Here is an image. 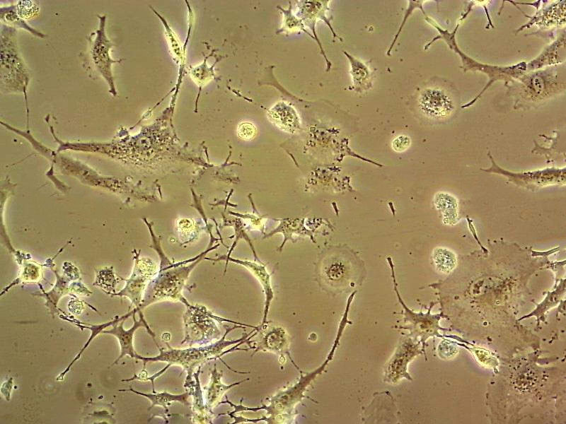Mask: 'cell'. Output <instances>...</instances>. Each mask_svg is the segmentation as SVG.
I'll return each mask as SVG.
<instances>
[{"mask_svg":"<svg viewBox=\"0 0 566 424\" xmlns=\"http://www.w3.org/2000/svg\"><path fill=\"white\" fill-rule=\"evenodd\" d=\"M226 331L222 337L209 345L200 346L198 347L189 346L185 348H173L166 341V349L158 347L159 354L154 357H144L139 355L137 360H142L144 363V370L148 362H164L167 365L156 374L147 377L146 380H150L152 387H154V380L164 373L171 365H178L186 372L187 377L183 384L186 391H190L193 388L195 382L194 378L195 370L196 367L202 366L204 363L211 360L220 359L226 353L235 351H245L248 348H238L243 343H247L253 336V334L255 329L249 334H244L241 338L236 340H226V336L231 331L237 328H245L241 325L234 324L233 327L228 328L224 325ZM222 361V360H221ZM223 362V361H222Z\"/></svg>","mask_w":566,"mask_h":424,"instance_id":"obj_1","label":"cell"},{"mask_svg":"<svg viewBox=\"0 0 566 424\" xmlns=\"http://www.w3.org/2000/svg\"><path fill=\"white\" fill-rule=\"evenodd\" d=\"M354 295L355 292L352 293L347 299L345 312L339 324L336 337L330 351L328 354L323 363L311 372L305 375L301 374L296 384L284 390L279 391L275 395L267 399V404H262V406L259 407L249 408L250 411L257 412L262 410L265 411L266 413L265 416L262 417V420L265 421L267 423H291L290 421L294 420L293 416L294 414L293 411L296 405L304 397V393L312 381L317 375L321 374L325 370L328 363L333 360L345 328L348 324H352V322L347 319V317Z\"/></svg>","mask_w":566,"mask_h":424,"instance_id":"obj_2","label":"cell"},{"mask_svg":"<svg viewBox=\"0 0 566 424\" xmlns=\"http://www.w3.org/2000/svg\"><path fill=\"white\" fill-rule=\"evenodd\" d=\"M30 79L28 66L19 52L16 29L8 25H1V65L0 86L2 93H23L25 100L27 120L29 110L27 101V89Z\"/></svg>","mask_w":566,"mask_h":424,"instance_id":"obj_3","label":"cell"},{"mask_svg":"<svg viewBox=\"0 0 566 424\" xmlns=\"http://www.w3.org/2000/svg\"><path fill=\"white\" fill-rule=\"evenodd\" d=\"M186 307L183 316L185 337L180 343L181 345L205 346L219 340L224 335L219 326L224 322L256 328V326L237 322L214 314L204 305L190 304Z\"/></svg>","mask_w":566,"mask_h":424,"instance_id":"obj_4","label":"cell"},{"mask_svg":"<svg viewBox=\"0 0 566 424\" xmlns=\"http://www.w3.org/2000/svg\"><path fill=\"white\" fill-rule=\"evenodd\" d=\"M195 264L187 266L168 267L161 269L158 276L149 283L138 311L156 302L179 301L186 307L189 302L182 292L185 283ZM137 311V312H138Z\"/></svg>","mask_w":566,"mask_h":424,"instance_id":"obj_5","label":"cell"},{"mask_svg":"<svg viewBox=\"0 0 566 424\" xmlns=\"http://www.w3.org/2000/svg\"><path fill=\"white\" fill-rule=\"evenodd\" d=\"M392 271V277L394 284V290L397 294V298L399 303L403 307V322L405 326H401L402 329L408 330L410 334L408 336L414 339L419 341L422 345V348L424 352V346L427 340L430 337H449L454 339L458 340L460 342L464 343L465 340L460 337L455 336L442 335L439 331H446V329H444L439 326V321L441 318H447L443 313L431 314L430 311L435 303H432L427 312H415L410 310L404 302L397 288V283L395 278L393 266L390 262Z\"/></svg>","mask_w":566,"mask_h":424,"instance_id":"obj_6","label":"cell"},{"mask_svg":"<svg viewBox=\"0 0 566 424\" xmlns=\"http://www.w3.org/2000/svg\"><path fill=\"white\" fill-rule=\"evenodd\" d=\"M99 20L98 28L91 33L88 37L89 44V56L91 61L96 71L104 78L109 86L108 92L111 95H117L115 84L114 76L112 71V64L120 63L122 59L115 60L110 54V49L114 46L109 40L105 32V23L107 16L97 15Z\"/></svg>","mask_w":566,"mask_h":424,"instance_id":"obj_7","label":"cell"},{"mask_svg":"<svg viewBox=\"0 0 566 424\" xmlns=\"http://www.w3.org/2000/svg\"><path fill=\"white\" fill-rule=\"evenodd\" d=\"M253 349L252 356L258 351L270 352L279 355H287L299 369L289 352V340L287 331L282 326L266 322L256 326L253 336L246 343Z\"/></svg>","mask_w":566,"mask_h":424,"instance_id":"obj_8","label":"cell"},{"mask_svg":"<svg viewBox=\"0 0 566 424\" xmlns=\"http://www.w3.org/2000/svg\"><path fill=\"white\" fill-rule=\"evenodd\" d=\"M420 345L419 341L408 335L400 338L394 353L384 368L385 382L395 384L402 379L412 380L408 372V366L416 356L424 353Z\"/></svg>","mask_w":566,"mask_h":424,"instance_id":"obj_9","label":"cell"},{"mask_svg":"<svg viewBox=\"0 0 566 424\" xmlns=\"http://www.w3.org/2000/svg\"><path fill=\"white\" fill-rule=\"evenodd\" d=\"M134 259V266L131 276L127 279L121 278L126 282L125 286L119 293H112L110 296L128 298L138 311L145 290L156 273V266L149 259H139L138 254L135 255Z\"/></svg>","mask_w":566,"mask_h":424,"instance_id":"obj_10","label":"cell"},{"mask_svg":"<svg viewBox=\"0 0 566 424\" xmlns=\"http://www.w3.org/2000/svg\"><path fill=\"white\" fill-rule=\"evenodd\" d=\"M418 106L424 116L434 119L447 118L455 107L450 95L439 88L424 89L419 95Z\"/></svg>","mask_w":566,"mask_h":424,"instance_id":"obj_11","label":"cell"},{"mask_svg":"<svg viewBox=\"0 0 566 424\" xmlns=\"http://www.w3.org/2000/svg\"><path fill=\"white\" fill-rule=\"evenodd\" d=\"M134 311L132 314L134 324L129 329H124L123 324L125 320L127 318L123 319L122 320L115 323L112 325V327L108 330H103L102 334H108L113 335L118 341L120 346V354L117 357V358L112 363V365H115L118 361H120L123 357L128 355L129 357L134 359H137L139 354L135 351L133 346V338L134 334L136 330L139 327H145L148 331L149 334L154 338L155 343H156L157 346L158 344L155 341V334L149 328L148 324L145 321L144 316L142 313V311H138L139 314V319L136 320L135 319V314L137 312L136 308H134Z\"/></svg>","mask_w":566,"mask_h":424,"instance_id":"obj_12","label":"cell"},{"mask_svg":"<svg viewBox=\"0 0 566 424\" xmlns=\"http://www.w3.org/2000/svg\"><path fill=\"white\" fill-rule=\"evenodd\" d=\"M299 16L302 20L304 25L309 28L311 31L313 33V37L320 49V53L323 56L326 63V71H329L331 69L332 64L328 60L326 54L323 49L322 45L316 32V19L319 18L323 20L333 34V37H338L341 41L342 40L336 35L333 27L330 24V19L326 17V11L328 10L329 1H300Z\"/></svg>","mask_w":566,"mask_h":424,"instance_id":"obj_13","label":"cell"},{"mask_svg":"<svg viewBox=\"0 0 566 424\" xmlns=\"http://www.w3.org/2000/svg\"><path fill=\"white\" fill-rule=\"evenodd\" d=\"M270 120L280 129L294 133L300 129V119L296 110L289 104L279 102L268 112Z\"/></svg>","mask_w":566,"mask_h":424,"instance_id":"obj_14","label":"cell"},{"mask_svg":"<svg viewBox=\"0 0 566 424\" xmlns=\"http://www.w3.org/2000/svg\"><path fill=\"white\" fill-rule=\"evenodd\" d=\"M223 372H219L216 365H214V368L210 372L209 383L207 387H204L205 390V395L204 396V403L207 407L211 411H212L214 407L221 404L223 396L226 394V392L228 390L243 383V382L249 380L248 378L242 381L226 385L221 382Z\"/></svg>","mask_w":566,"mask_h":424,"instance_id":"obj_15","label":"cell"},{"mask_svg":"<svg viewBox=\"0 0 566 424\" xmlns=\"http://www.w3.org/2000/svg\"><path fill=\"white\" fill-rule=\"evenodd\" d=\"M201 367L202 366H200L197 371L195 372L193 376L195 382L193 385V388L188 391L193 399L192 404V421L194 423H212L213 419L217 415L209 410L205 405L199 379Z\"/></svg>","mask_w":566,"mask_h":424,"instance_id":"obj_16","label":"cell"},{"mask_svg":"<svg viewBox=\"0 0 566 424\" xmlns=\"http://www.w3.org/2000/svg\"><path fill=\"white\" fill-rule=\"evenodd\" d=\"M119 391H131L146 397L151 401V406L148 410H150L151 408L157 406L163 407L166 413H167L168 411V406H170L173 402H180L185 406L190 404L188 399L191 394L188 391L180 394H171L167 391H153L152 393H144L138 391L131 387H129L128 389H120Z\"/></svg>","mask_w":566,"mask_h":424,"instance_id":"obj_17","label":"cell"},{"mask_svg":"<svg viewBox=\"0 0 566 424\" xmlns=\"http://www.w3.org/2000/svg\"><path fill=\"white\" fill-rule=\"evenodd\" d=\"M134 311V309H133L132 311L128 312L127 314H125V315H124L122 317H120L116 316L112 320H111V321H110L108 322H105V323L100 324H97V325H95V324H91V325L90 324L89 326H85L84 324H83V323H81V322H79L77 320L75 321V320H74V319L64 317H63L62 315H59V317L62 319H64L65 320H67V321L74 324L76 326L80 327L81 329H90L91 331V334L89 338L87 340L86 343L84 344V346L82 347V348L80 350L79 353L76 355V357L73 359V360L71 362V363L68 365V367L62 372H61L59 375L58 377L57 378V380L62 381L64 379L65 375L69 371V370L71 369L72 365L76 363V361H77L80 358V357L83 354L84 350L88 346L89 343L93 341V339L98 334H99L100 333H102V331L105 328H107L108 326H112L113 324H115V323L122 320L123 319L129 317L131 314H133Z\"/></svg>","mask_w":566,"mask_h":424,"instance_id":"obj_18","label":"cell"},{"mask_svg":"<svg viewBox=\"0 0 566 424\" xmlns=\"http://www.w3.org/2000/svg\"><path fill=\"white\" fill-rule=\"evenodd\" d=\"M343 53L350 63V74L354 90L357 93H362L371 88V73L368 66L346 51H343Z\"/></svg>","mask_w":566,"mask_h":424,"instance_id":"obj_19","label":"cell"},{"mask_svg":"<svg viewBox=\"0 0 566 424\" xmlns=\"http://www.w3.org/2000/svg\"><path fill=\"white\" fill-rule=\"evenodd\" d=\"M238 264H241L247 267L258 279L260 282L263 291L265 293V307L263 317L261 324H264L267 321V315L271 305V302L274 298L273 290L270 283V275L267 272L265 268L262 264H258L253 262H246L241 261H236Z\"/></svg>","mask_w":566,"mask_h":424,"instance_id":"obj_20","label":"cell"},{"mask_svg":"<svg viewBox=\"0 0 566 424\" xmlns=\"http://www.w3.org/2000/svg\"><path fill=\"white\" fill-rule=\"evenodd\" d=\"M0 18L1 24L16 29H23L37 37L45 38L46 37L45 34L31 27L18 16L16 9V4L1 6L0 8Z\"/></svg>","mask_w":566,"mask_h":424,"instance_id":"obj_21","label":"cell"},{"mask_svg":"<svg viewBox=\"0 0 566 424\" xmlns=\"http://www.w3.org/2000/svg\"><path fill=\"white\" fill-rule=\"evenodd\" d=\"M55 275L57 276V280L54 287L50 292H43L42 295H40L46 298V306L50 310L52 314H54L56 312L57 314H59L57 312L59 310L57 308L59 300L64 294L68 293L69 289L74 290V285H71L67 288L66 287V285L69 283V281L65 279L64 277L59 276L56 272Z\"/></svg>","mask_w":566,"mask_h":424,"instance_id":"obj_22","label":"cell"},{"mask_svg":"<svg viewBox=\"0 0 566 424\" xmlns=\"http://www.w3.org/2000/svg\"><path fill=\"white\" fill-rule=\"evenodd\" d=\"M432 259L436 269L441 273H451L456 266L455 254L444 247L436 248L432 254Z\"/></svg>","mask_w":566,"mask_h":424,"instance_id":"obj_23","label":"cell"},{"mask_svg":"<svg viewBox=\"0 0 566 424\" xmlns=\"http://www.w3.org/2000/svg\"><path fill=\"white\" fill-rule=\"evenodd\" d=\"M557 291L558 292H553L548 294L544 300L536 305V307L534 310H533L529 314L523 316L518 319V321L534 316L537 319V326L539 325L541 321H544L545 312L559 303L558 302L561 299L562 294L561 290H558Z\"/></svg>","mask_w":566,"mask_h":424,"instance_id":"obj_24","label":"cell"},{"mask_svg":"<svg viewBox=\"0 0 566 424\" xmlns=\"http://www.w3.org/2000/svg\"><path fill=\"white\" fill-rule=\"evenodd\" d=\"M280 9L284 12V27L281 29V32L284 30L290 32L301 30L315 40L314 37L306 30L302 20L292 14L291 2L288 10H284L282 8H280Z\"/></svg>","mask_w":566,"mask_h":424,"instance_id":"obj_25","label":"cell"},{"mask_svg":"<svg viewBox=\"0 0 566 424\" xmlns=\"http://www.w3.org/2000/svg\"><path fill=\"white\" fill-rule=\"evenodd\" d=\"M16 9L18 16L26 21L39 14L40 6L35 1H18Z\"/></svg>","mask_w":566,"mask_h":424,"instance_id":"obj_26","label":"cell"},{"mask_svg":"<svg viewBox=\"0 0 566 424\" xmlns=\"http://www.w3.org/2000/svg\"><path fill=\"white\" fill-rule=\"evenodd\" d=\"M424 2V1H409L408 8H407V10L405 11L403 20V21H402L400 27H399V29L398 30L397 33L394 36V38H393L391 45L389 46V48H388V51L386 52L387 55H388V56L391 55V52L392 51V49H393L394 45L395 44V42L397 41L398 37V36H399V35H400V33L404 25H405L407 19L411 15L412 11L416 8H420L421 11H422L423 13L425 15V13L423 11V8H422V4H423Z\"/></svg>","mask_w":566,"mask_h":424,"instance_id":"obj_27","label":"cell"},{"mask_svg":"<svg viewBox=\"0 0 566 424\" xmlns=\"http://www.w3.org/2000/svg\"><path fill=\"white\" fill-rule=\"evenodd\" d=\"M410 145V139L409 137L401 135L396 137L392 141V148L397 152H402L405 151Z\"/></svg>","mask_w":566,"mask_h":424,"instance_id":"obj_28","label":"cell"},{"mask_svg":"<svg viewBox=\"0 0 566 424\" xmlns=\"http://www.w3.org/2000/svg\"><path fill=\"white\" fill-rule=\"evenodd\" d=\"M238 134L243 139H250L255 135V128L250 123H242L238 126Z\"/></svg>","mask_w":566,"mask_h":424,"instance_id":"obj_29","label":"cell"},{"mask_svg":"<svg viewBox=\"0 0 566 424\" xmlns=\"http://www.w3.org/2000/svg\"><path fill=\"white\" fill-rule=\"evenodd\" d=\"M4 384L6 386V388L5 389V390H1V393L4 396L6 399L9 401V399H10V392H11V390L12 389V385H13V378L12 377L10 378L8 381L4 382Z\"/></svg>","mask_w":566,"mask_h":424,"instance_id":"obj_30","label":"cell"}]
</instances>
